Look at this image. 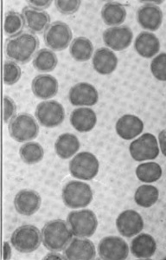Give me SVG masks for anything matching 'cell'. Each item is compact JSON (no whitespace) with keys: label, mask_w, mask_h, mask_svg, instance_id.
Returning a JSON list of instances; mask_svg holds the SVG:
<instances>
[{"label":"cell","mask_w":166,"mask_h":260,"mask_svg":"<svg viewBox=\"0 0 166 260\" xmlns=\"http://www.w3.org/2000/svg\"><path fill=\"white\" fill-rule=\"evenodd\" d=\"M39 47V39L33 33L23 32L6 42V55L22 64L30 61Z\"/></svg>","instance_id":"obj_1"},{"label":"cell","mask_w":166,"mask_h":260,"mask_svg":"<svg viewBox=\"0 0 166 260\" xmlns=\"http://www.w3.org/2000/svg\"><path fill=\"white\" fill-rule=\"evenodd\" d=\"M72 237L71 230L62 219L48 222L42 230L43 244L45 248L51 251H61L66 249Z\"/></svg>","instance_id":"obj_2"},{"label":"cell","mask_w":166,"mask_h":260,"mask_svg":"<svg viewBox=\"0 0 166 260\" xmlns=\"http://www.w3.org/2000/svg\"><path fill=\"white\" fill-rule=\"evenodd\" d=\"M9 133L16 142H30L38 136L39 126L30 114L20 113L10 121Z\"/></svg>","instance_id":"obj_3"},{"label":"cell","mask_w":166,"mask_h":260,"mask_svg":"<svg viewBox=\"0 0 166 260\" xmlns=\"http://www.w3.org/2000/svg\"><path fill=\"white\" fill-rule=\"evenodd\" d=\"M62 201L66 207L73 209L89 206L93 201V191L89 184L71 180L62 189Z\"/></svg>","instance_id":"obj_4"},{"label":"cell","mask_w":166,"mask_h":260,"mask_svg":"<svg viewBox=\"0 0 166 260\" xmlns=\"http://www.w3.org/2000/svg\"><path fill=\"white\" fill-rule=\"evenodd\" d=\"M67 222L73 235L79 238L92 237L98 228L97 217L89 209L73 211L68 214Z\"/></svg>","instance_id":"obj_5"},{"label":"cell","mask_w":166,"mask_h":260,"mask_svg":"<svg viewBox=\"0 0 166 260\" xmlns=\"http://www.w3.org/2000/svg\"><path fill=\"white\" fill-rule=\"evenodd\" d=\"M42 241L40 231L32 225L19 226L13 232L11 237V243L13 247L22 253H30L36 251L39 248Z\"/></svg>","instance_id":"obj_6"},{"label":"cell","mask_w":166,"mask_h":260,"mask_svg":"<svg viewBox=\"0 0 166 260\" xmlns=\"http://www.w3.org/2000/svg\"><path fill=\"white\" fill-rule=\"evenodd\" d=\"M99 160L95 154L81 152L76 154L69 163V172L76 179L91 180L99 172Z\"/></svg>","instance_id":"obj_7"},{"label":"cell","mask_w":166,"mask_h":260,"mask_svg":"<svg viewBox=\"0 0 166 260\" xmlns=\"http://www.w3.org/2000/svg\"><path fill=\"white\" fill-rule=\"evenodd\" d=\"M45 45L51 50L61 51L68 47L73 39L70 27L62 21H56L50 24L47 30H45Z\"/></svg>","instance_id":"obj_8"},{"label":"cell","mask_w":166,"mask_h":260,"mask_svg":"<svg viewBox=\"0 0 166 260\" xmlns=\"http://www.w3.org/2000/svg\"><path fill=\"white\" fill-rule=\"evenodd\" d=\"M36 119L45 127H56L62 124L65 119V111L62 104L57 101H45L37 105Z\"/></svg>","instance_id":"obj_9"},{"label":"cell","mask_w":166,"mask_h":260,"mask_svg":"<svg viewBox=\"0 0 166 260\" xmlns=\"http://www.w3.org/2000/svg\"><path fill=\"white\" fill-rule=\"evenodd\" d=\"M131 156L136 161L154 160L159 154L157 139L150 133L144 134L132 142L129 147Z\"/></svg>","instance_id":"obj_10"},{"label":"cell","mask_w":166,"mask_h":260,"mask_svg":"<svg viewBox=\"0 0 166 260\" xmlns=\"http://www.w3.org/2000/svg\"><path fill=\"white\" fill-rule=\"evenodd\" d=\"M98 253L102 259H126L129 254L128 243L116 236L106 237L99 244Z\"/></svg>","instance_id":"obj_11"},{"label":"cell","mask_w":166,"mask_h":260,"mask_svg":"<svg viewBox=\"0 0 166 260\" xmlns=\"http://www.w3.org/2000/svg\"><path fill=\"white\" fill-rule=\"evenodd\" d=\"M103 41L107 47L115 51H121L130 46L134 39V32L130 27L113 26L103 32Z\"/></svg>","instance_id":"obj_12"},{"label":"cell","mask_w":166,"mask_h":260,"mask_svg":"<svg viewBox=\"0 0 166 260\" xmlns=\"http://www.w3.org/2000/svg\"><path fill=\"white\" fill-rule=\"evenodd\" d=\"M68 99L74 106H94L98 103V91L90 83H79L69 90Z\"/></svg>","instance_id":"obj_13"},{"label":"cell","mask_w":166,"mask_h":260,"mask_svg":"<svg viewBox=\"0 0 166 260\" xmlns=\"http://www.w3.org/2000/svg\"><path fill=\"white\" fill-rule=\"evenodd\" d=\"M116 226L122 236L132 238L143 230L144 220L136 211L126 210L117 218Z\"/></svg>","instance_id":"obj_14"},{"label":"cell","mask_w":166,"mask_h":260,"mask_svg":"<svg viewBox=\"0 0 166 260\" xmlns=\"http://www.w3.org/2000/svg\"><path fill=\"white\" fill-rule=\"evenodd\" d=\"M41 204V196L34 190H21L14 199L16 211L22 215H33L39 210Z\"/></svg>","instance_id":"obj_15"},{"label":"cell","mask_w":166,"mask_h":260,"mask_svg":"<svg viewBox=\"0 0 166 260\" xmlns=\"http://www.w3.org/2000/svg\"><path fill=\"white\" fill-rule=\"evenodd\" d=\"M137 21L145 30H158L163 22V12L158 6L154 4H145L137 12Z\"/></svg>","instance_id":"obj_16"},{"label":"cell","mask_w":166,"mask_h":260,"mask_svg":"<svg viewBox=\"0 0 166 260\" xmlns=\"http://www.w3.org/2000/svg\"><path fill=\"white\" fill-rule=\"evenodd\" d=\"M65 257L67 259H94L96 255L95 246L89 240L74 239L66 247Z\"/></svg>","instance_id":"obj_17"},{"label":"cell","mask_w":166,"mask_h":260,"mask_svg":"<svg viewBox=\"0 0 166 260\" xmlns=\"http://www.w3.org/2000/svg\"><path fill=\"white\" fill-rule=\"evenodd\" d=\"M58 81L51 75H38L32 80L33 94L40 99H50L58 93Z\"/></svg>","instance_id":"obj_18"},{"label":"cell","mask_w":166,"mask_h":260,"mask_svg":"<svg viewBox=\"0 0 166 260\" xmlns=\"http://www.w3.org/2000/svg\"><path fill=\"white\" fill-rule=\"evenodd\" d=\"M115 128L119 137L130 141L142 133L144 123L136 115H124L118 120Z\"/></svg>","instance_id":"obj_19"},{"label":"cell","mask_w":166,"mask_h":260,"mask_svg":"<svg viewBox=\"0 0 166 260\" xmlns=\"http://www.w3.org/2000/svg\"><path fill=\"white\" fill-rule=\"evenodd\" d=\"M118 65V58L112 50L107 48H100L93 57V66L101 75L112 74Z\"/></svg>","instance_id":"obj_20"},{"label":"cell","mask_w":166,"mask_h":260,"mask_svg":"<svg viewBox=\"0 0 166 260\" xmlns=\"http://www.w3.org/2000/svg\"><path fill=\"white\" fill-rule=\"evenodd\" d=\"M22 15L25 21V26L32 33L40 34L50 26L51 17L44 11H36L26 6L23 9Z\"/></svg>","instance_id":"obj_21"},{"label":"cell","mask_w":166,"mask_h":260,"mask_svg":"<svg viewBox=\"0 0 166 260\" xmlns=\"http://www.w3.org/2000/svg\"><path fill=\"white\" fill-rule=\"evenodd\" d=\"M134 47L140 56L151 58L160 50V42L153 33L142 31L137 37Z\"/></svg>","instance_id":"obj_22"},{"label":"cell","mask_w":166,"mask_h":260,"mask_svg":"<svg viewBox=\"0 0 166 260\" xmlns=\"http://www.w3.org/2000/svg\"><path fill=\"white\" fill-rule=\"evenodd\" d=\"M97 116L94 110L89 108H79L70 115V123L80 133L89 132L95 127Z\"/></svg>","instance_id":"obj_23"},{"label":"cell","mask_w":166,"mask_h":260,"mask_svg":"<svg viewBox=\"0 0 166 260\" xmlns=\"http://www.w3.org/2000/svg\"><path fill=\"white\" fill-rule=\"evenodd\" d=\"M157 250V244L153 237L142 234L137 236L131 244V251L139 258H149L153 256Z\"/></svg>","instance_id":"obj_24"},{"label":"cell","mask_w":166,"mask_h":260,"mask_svg":"<svg viewBox=\"0 0 166 260\" xmlns=\"http://www.w3.org/2000/svg\"><path fill=\"white\" fill-rule=\"evenodd\" d=\"M80 141L73 134L66 133L57 138L55 150L57 155L63 160L71 158L80 149Z\"/></svg>","instance_id":"obj_25"},{"label":"cell","mask_w":166,"mask_h":260,"mask_svg":"<svg viewBox=\"0 0 166 260\" xmlns=\"http://www.w3.org/2000/svg\"><path fill=\"white\" fill-rule=\"evenodd\" d=\"M101 18L109 26L120 25L127 18V11L123 5L118 2H107L101 9Z\"/></svg>","instance_id":"obj_26"},{"label":"cell","mask_w":166,"mask_h":260,"mask_svg":"<svg viewBox=\"0 0 166 260\" xmlns=\"http://www.w3.org/2000/svg\"><path fill=\"white\" fill-rule=\"evenodd\" d=\"M69 52L75 61L86 62L92 56L94 45L89 39L79 37L72 41Z\"/></svg>","instance_id":"obj_27"},{"label":"cell","mask_w":166,"mask_h":260,"mask_svg":"<svg viewBox=\"0 0 166 260\" xmlns=\"http://www.w3.org/2000/svg\"><path fill=\"white\" fill-rule=\"evenodd\" d=\"M32 63L36 71L40 72H51L57 67L58 59L57 55L52 50L42 49L34 56Z\"/></svg>","instance_id":"obj_28"},{"label":"cell","mask_w":166,"mask_h":260,"mask_svg":"<svg viewBox=\"0 0 166 260\" xmlns=\"http://www.w3.org/2000/svg\"><path fill=\"white\" fill-rule=\"evenodd\" d=\"M19 154L21 159L25 164L33 165L43 160L45 151L37 142H29L21 147Z\"/></svg>","instance_id":"obj_29"},{"label":"cell","mask_w":166,"mask_h":260,"mask_svg":"<svg viewBox=\"0 0 166 260\" xmlns=\"http://www.w3.org/2000/svg\"><path fill=\"white\" fill-rule=\"evenodd\" d=\"M25 26L24 17L17 12H8L5 17L4 31L5 34L12 38L20 35L22 30Z\"/></svg>","instance_id":"obj_30"},{"label":"cell","mask_w":166,"mask_h":260,"mask_svg":"<svg viewBox=\"0 0 166 260\" xmlns=\"http://www.w3.org/2000/svg\"><path fill=\"white\" fill-rule=\"evenodd\" d=\"M158 190L151 185H142L135 192L134 200L140 207L148 208L157 202L158 200Z\"/></svg>","instance_id":"obj_31"},{"label":"cell","mask_w":166,"mask_h":260,"mask_svg":"<svg viewBox=\"0 0 166 260\" xmlns=\"http://www.w3.org/2000/svg\"><path fill=\"white\" fill-rule=\"evenodd\" d=\"M162 173L160 165L156 162L143 163L138 166L136 169L137 177L145 183H152L159 180Z\"/></svg>","instance_id":"obj_32"},{"label":"cell","mask_w":166,"mask_h":260,"mask_svg":"<svg viewBox=\"0 0 166 260\" xmlns=\"http://www.w3.org/2000/svg\"><path fill=\"white\" fill-rule=\"evenodd\" d=\"M22 76L19 65L13 61L4 62V83L6 85H13L18 83Z\"/></svg>","instance_id":"obj_33"},{"label":"cell","mask_w":166,"mask_h":260,"mask_svg":"<svg viewBox=\"0 0 166 260\" xmlns=\"http://www.w3.org/2000/svg\"><path fill=\"white\" fill-rule=\"evenodd\" d=\"M151 71L157 80L166 81V53L159 54L151 61Z\"/></svg>","instance_id":"obj_34"},{"label":"cell","mask_w":166,"mask_h":260,"mask_svg":"<svg viewBox=\"0 0 166 260\" xmlns=\"http://www.w3.org/2000/svg\"><path fill=\"white\" fill-rule=\"evenodd\" d=\"M80 4L81 1L80 0H72V1L58 0L55 2L57 11L64 15H71L77 12L80 8Z\"/></svg>","instance_id":"obj_35"},{"label":"cell","mask_w":166,"mask_h":260,"mask_svg":"<svg viewBox=\"0 0 166 260\" xmlns=\"http://www.w3.org/2000/svg\"><path fill=\"white\" fill-rule=\"evenodd\" d=\"M4 122L7 123L10 119L15 116L17 106L15 102L8 95L4 96Z\"/></svg>","instance_id":"obj_36"},{"label":"cell","mask_w":166,"mask_h":260,"mask_svg":"<svg viewBox=\"0 0 166 260\" xmlns=\"http://www.w3.org/2000/svg\"><path fill=\"white\" fill-rule=\"evenodd\" d=\"M53 3L52 1L50 0H43V1H38V0H30L27 1V4L29 5V7L32 8V9L36 10V11H41L43 10L48 9L51 4Z\"/></svg>","instance_id":"obj_37"},{"label":"cell","mask_w":166,"mask_h":260,"mask_svg":"<svg viewBox=\"0 0 166 260\" xmlns=\"http://www.w3.org/2000/svg\"><path fill=\"white\" fill-rule=\"evenodd\" d=\"M158 139H159V144H160L161 151L163 153V155L166 156V128L162 130L159 136H158Z\"/></svg>","instance_id":"obj_38"},{"label":"cell","mask_w":166,"mask_h":260,"mask_svg":"<svg viewBox=\"0 0 166 260\" xmlns=\"http://www.w3.org/2000/svg\"><path fill=\"white\" fill-rule=\"evenodd\" d=\"M12 257V248L8 242H4L3 245V258L4 260L10 259Z\"/></svg>","instance_id":"obj_39"},{"label":"cell","mask_w":166,"mask_h":260,"mask_svg":"<svg viewBox=\"0 0 166 260\" xmlns=\"http://www.w3.org/2000/svg\"><path fill=\"white\" fill-rule=\"evenodd\" d=\"M64 257L60 256L58 253H50L45 257V259H63Z\"/></svg>","instance_id":"obj_40"}]
</instances>
